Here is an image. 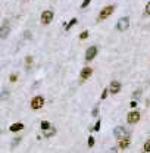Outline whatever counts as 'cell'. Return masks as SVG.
Wrapping results in <instances>:
<instances>
[{
  "label": "cell",
  "mask_w": 150,
  "mask_h": 153,
  "mask_svg": "<svg viewBox=\"0 0 150 153\" xmlns=\"http://www.w3.org/2000/svg\"><path fill=\"white\" fill-rule=\"evenodd\" d=\"M113 10H115V7H113V6H106V7H103V9L100 10L99 16H97V21H103V19L109 18V16L113 13Z\"/></svg>",
  "instance_id": "6da1fadb"
},
{
  "label": "cell",
  "mask_w": 150,
  "mask_h": 153,
  "mask_svg": "<svg viewBox=\"0 0 150 153\" xmlns=\"http://www.w3.org/2000/svg\"><path fill=\"white\" fill-rule=\"evenodd\" d=\"M128 27H130V18L128 16L119 19L118 24H116V29L118 31H125V29H128Z\"/></svg>",
  "instance_id": "7a4b0ae2"
},
{
  "label": "cell",
  "mask_w": 150,
  "mask_h": 153,
  "mask_svg": "<svg viewBox=\"0 0 150 153\" xmlns=\"http://www.w3.org/2000/svg\"><path fill=\"white\" fill-rule=\"evenodd\" d=\"M43 105H44V99H43L41 96H37V97H34V99L31 100V108H32L34 111L41 109V108H43Z\"/></svg>",
  "instance_id": "3957f363"
},
{
  "label": "cell",
  "mask_w": 150,
  "mask_h": 153,
  "mask_svg": "<svg viewBox=\"0 0 150 153\" xmlns=\"http://www.w3.org/2000/svg\"><path fill=\"white\" fill-rule=\"evenodd\" d=\"M52 19H53V12L52 10H44L43 15H41V22L44 25H47V24L52 22Z\"/></svg>",
  "instance_id": "277c9868"
},
{
  "label": "cell",
  "mask_w": 150,
  "mask_h": 153,
  "mask_svg": "<svg viewBox=\"0 0 150 153\" xmlns=\"http://www.w3.org/2000/svg\"><path fill=\"white\" fill-rule=\"evenodd\" d=\"M97 55V47L96 46H91L88 47V50L85 52V60H93Z\"/></svg>",
  "instance_id": "5b68a950"
},
{
  "label": "cell",
  "mask_w": 150,
  "mask_h": 153,
  "mask_svg": "<svg viewBox=\"0 0 150 153\" xmlns=\"http://www.w3.org/2000/svg\"><path fill=\"white\" fill-rule=\"evenodd\" d=\"M140 121V112H131L127 116V122L128 124H137Z\"/></svg>",
  "instance_id": "8992f818"
},
{
  "label": "cell",
  "mask_w": 150,
  "mask_h": 153,
  "mask_svg": "<svg viewBox=\"0 0 150 153\" xmlns=\"http://www.w3.org/2000/svg\"><path fill=\"white\" fill-rule=\"evenodd\" d=\"M130 144H131V139H130V136H125V137H122V139L119 140V149H121V150L127 149Z\"/></svg>",
  "instance_id": "52a82bcc"
},
{
  "label": "cell",
  "mask_w": 150,
  "mask_h": 153,
  "mask_svg": "<svg viewBox=\"0 0 150 153\" xmlns=\"http://www.w3.org/2000/svg\"><path fill=\"white\" fill-rule=\"evenodd\" d=\"M111 93L112 94H116V93H119V90H121V83L119 81H116V80H113L112 83H111Z\"/></svg>",
  "instance_id": "ba28073f"
},
{
  "label": "cell",
  "mask_w": 150,
  "mask_h": 153,
  "mask_svg": "<svg viewBox=\"0 0 150 153\" xmlns=\"http://www.w3.org/2000/svg\"><path fill=\"white\" fill-rule=\"evenodd\" d=\"M113 134H115V137H116V139H122V137L128 136V133H127V131H125V128H122V127H116V128L113 130Z\"/></svg>",
  "instance_id": "9c48e42d"
},
{
  "label": "cell",
  "mask_w": 150,
  "mask_h": 153,
  "mask_svg": "<svg viewBox=\"0 0 150 153\" xmlns=\"http://www.w3.org/2000/svg\"><path fill=\"white\" fill-rule=\"evenodd\" d=\"M91 74H93V69L91 68H88V66H85L83 71H81V80H87V78H90L91 77Z\"/></svg>",
  "instance_id": "30bf717a"
},
{
  "label": "cell",
  "mask_w": 150,
  "mask_h": 153,
  "mask_svg": "<svg viewBox=\"0 0 150 153\" xmlns=\"http://www.w3.org/2000/svg\"><path fill=\"white\" fill-rule=\"evenodd\" d=\"M22 128H24V124L16 122V124H13V125L10 127V131H12V133H16V131H21Z\"/></svg>",
  "instance_id": "8fae6325"
},
{
  "label": "cell",
  "mask_w": 150,
  "mask_h": 153,
  "mask_svg": "<svg viewBox=\"0 0 150 153\" xmlns=\"http://www.w3.org/2000/svg\"><path fill=\"white\" fill-rule=\"evenodd\" d=\"M77 22H78V21H77L75 18H74V19H71V21L68 22V25L65 27V31H69V29H71V28H72V27H74V25L77 24Z\"/></svg>",
  "instance_id": "7c38bea8"
},
{
  "label": "cell",
  "mask_w": 150,
  "mask_h": 153,
  "mask_svg": "<svg viewBox=\"0 0 150 153\" xmlns=\"http://www.w3.org/2000/svg\"><path fill=\"white\" fill-rule=\"evenodd\" d=\"M9 34V27H1V32H0V37L1 38H6Z\"/></svg>",
  "instance_id": "4fadbf2b"
},
{
  "label": "cell",
  "mask_w": 150,
  "mask_h": 153,
  "mask_svg": "<svg viewBox=\"0 0 150 153\" xmlns=\"http://www.w3.org/2000/svg\"><path fill=\"white\" fill-rule=\"evenodd\" d=\"M55 133H56V130H55V128L46 130V131H44V137H52V136H55Z\"/></svg>",
  "instance_id": "5bb4252c"
},
{
  "label": "cell",
  "mask_w": 150,
  "mask_h": 153,
  "mask_svg": "<svg viewBox=\"0 0 150 153\" xmlns=\"http://www.w3.org/2000/svg\"><path fill=\"white\" fill-rule=\"evenodd\" d=\"M41 128H43V131L49 130V128H50V122H47V121H43V122H41Z\"/></svg>",
  "instance_id": "9a60e30c"
},
{
  "label": "cell",
  "mask_w": 150,
  "mask_h": 153,
  "mask_svg": "<svg viewBox=\"0 0 150 153\" xmlns=\"http://www.w3.org/2000/svg\"><path fill=\"white\" fill-rule=\"evenodd\" d=\"M144 152H150V140L144 143Z\"/></svg>",
  "instance_id": "2e32d148"
},
{
  "label": "cell",
  "mask_w": 150,
  "mask_h": 153,
  "mask_svg": "<svg viewBox=\"0 0 150 153\" xmlns=\"http://www.w3.org/2000/svg\"><path fill=\"white\" fill-rule=\"evenodd\" d=\"M87 37H88V31H84V32L80 34V38H81V40H84V38H87Z\"/></svg>",
  "instance_id": "e0dca14e"
},
{
  "label": "cell",
  "mask_w": 150,
  "mask_h": 153,
  "mask_svg": "<svg viewBox=\"0 0 150 153\" xmlns=\"http://www.w3.org/2000/svg\"><path fill=\"white\" fill-rule=\"evenodd\" d=\"M109 90H111V88H105V90H103V93H102V99H106V97H108V91H109Z\"/></svg>",
  "instance_id": "ac0fdd59"
},
{
  "label": "cell",
  "mask_w": 150,
  "mask_h": 153,
  "mask_svg": "<svg viewBox=\"0 0 150 153\" xmlns=\"http://www.w3.org/2000/svg\"><path fill=\"white\" fill-rule=\"evenodd\" d=\"M94 146V137H90L88 139V147H93Z\"/></svg>",
  "instance_id": "d6986e66"
},
{
  "label": "cell",
  "mask_w": 150,
  "mask_h": 153,
  "mask_svg": "<svg viewBox=\"0 0 150 153\" xmlns=\"http://www.w3.org/2000/svg\"><path fill=\"white\" fill-rule=\"evenodd\" d=\"M144 15H150V1L147 3V6H146V9H144Z\"/></svg>",
  "instance_id": "ffe728a7"
},
{
  "label": "cell",
  "mask_w": 150,
  "mask_h": 153,
  "mask_svg": "<svg viewBox=\"0 0 150 153\" xmlns=\"http://www.w3.org/2000/svg\"><path fill=\"white\" fill-rule=\"evenodd\" d=\"M9 80H10V81H12V83H15V81H16V80H18V77H16V75H15V74H12V75H10V77H9Z\"/></svg>",
  "instance_id": "44dd1931"
},
{
  "label": "cell",
  "mask_w": 150,
  "mask_h": 153,
  "mask_svg": "<svg viewBox=\"0 0 150 153\" xmlns=\"http://www.w3.org/2000/svg\"><path fill=\"white\" fill-rule=\"evenodd\" d=\"M90 1H91V0H84V1H83V4H81V7H83V9H84V7H87Z\"/></svg>",
  "instance_id": "7402d4cb"
},
{
  "label": "cell",
  "mask_w": 150,
  "mask_h": 153,
  "mask_svg": "<svg viewBox=\"0 0 150 153\" xmlns=\"http://www.w3.org/2000/svg\"><path fill=\"white\" fill-rule=\"evenodd\" d=\"M93 130H94V131H99V130H100V121H97V124L94 125V128H93Z\"/></svg>",
  "instance_id": "603a6c76"
},
{
  "label": "cell",
  "mask_w": 150,
  "mask_h": 153,
  "mask_svg": "<svg viewBox=\"0 0 150 153\" xmlns=\"http://www.w3.org/2000/svg\"><path fill=\"white\" fill-rule=\"evenodd\" d=\"M97 113H99V108H94V109H93V113H91V115H93V116H97Z\"/></svg>",
  "instance_id": "cb8c5ba5"
},
{
  "label": "cell",
  "mask_w": 150,
  "mask_h": 153,
  "mask_svg": "<svg viewBox=\"0 0 150 153\" xmlns=\"http://www.w3.org/2000/svg\"><path fill=\"white\" fill-rule=\"evenodd\" d=\"M31 60H32L31 57H27V60H25V63H27V65H29V63H31Z\"/></svg>",
  "instance_id": "d4e9b609"
},
{
  "label": "cell",
  "mask_w": 150,
  "mask_h": 153,
  "mask_svg": "<svg viewBox=\"0 0 150 153\" xmlns=\"http://www.w3.org/2000/svg\"><path fill=\"white\" fill-rule=\"evenodd\" d=\"M134 106H137V102H134V100H133V102H131V108H134Z\"/></svg>",
  "instance_id": "484cf974"
}]
</instances>
